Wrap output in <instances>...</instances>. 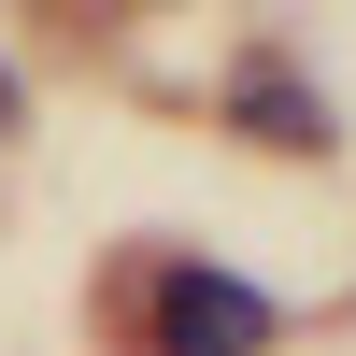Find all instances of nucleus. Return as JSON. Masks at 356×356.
<instances>
[{"label":"nucleus","mask_w":356,"mask_h":356,"mask_svg":"<svg viewBox=\"0 0 356 356\" xmlns=\"http://www.w3.org/2000/svg\"><path fill=\"white\" fill-rule=\"evenodd\" d=\"M15 114H29V86H15V57H0V143H15Z\"/></svg>","instance_id":"obj_3"},{"label":"nucleus","mask_w":356,"mask_h":356,"mask_svg":"<svg viewBox=\"0 0 356 356\" xmlns=\"http://www.w3.org/2000/svg\"><path fill=\"white\" fill-rule=\"evenodd\" d=\"M228 114H243L257 143H285V157H328V143H342V114H328V86H300L285 57H243V72H228Z\"/></svg>","instance_id":"obj_2"},{"label":"nucleus","mask_w":356,"mask_h":356,"mask_svg":"<svg viewBox=\"0 0 356 356\" xmlns=\"http://www.w3.org/2000/svg\"><path fill=\"white\" fill-rule=\"evenodd\" d=\"M257 342H271V300L243 271H200V257L143 271V356H257Z\"/></svg>","instance_id":"obj_1"}]
</instances>
